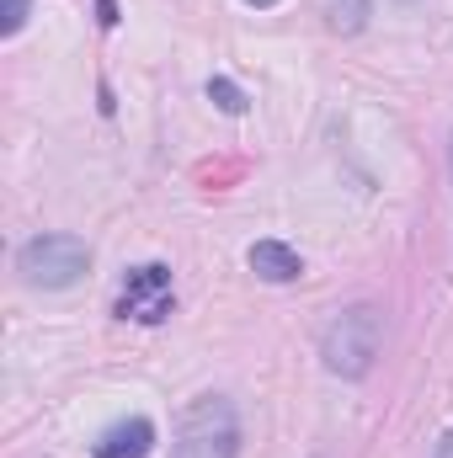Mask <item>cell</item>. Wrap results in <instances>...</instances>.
Masks as SVG:
<instances>
[{
  "instance_id": "4",
  "label": "cell",
  "mask_w": 453,
  "mask_h": 458,
  "mask_svg": "<svg viewBox=\"0 0 453 458\" xmlns=\"http://www.w3.org/2000/svg\"><path fill=\"white\" fill-rule=\"evenodd\" d=\"M171 310H176V288H171V272H166L160 261L133 267V272L123 277V293H117V315H123V320L160 326Z\"/></svg>"
},
{
  "instance_id": "12",
  "label": "cell",
  "mask_w": 453,
  "mask_h": 458,
  "mask_svg": "<svg viewBox=\"0 0 453 458\" xmlns=\"http://www.w3.org/2000/svg\"><path fill=\"white\" fill-rule=\"evenodd\" d=\"M245 5H278V0H245Z\"/></svg>"
},
{
  "instance_id": "3",
  "label": "cell",
  "mask_w": 453,
  "mask_h": 458,
  "mask_svg": "<svg viewBox=\"0 0 453 458\" xmlns=\"http://www.w3.org/2000/svg\"><path fill=\"white\" fill-rule=\"evenodd\" d=\"M16 267L32 288H70L91 267V245L81 234H38L16 250Z\"/></svg>"
},
{
  "instance_id": "5",
  "label": "cell",
  "mask_w": 453,
  "mask_h": 458,
  "mask_svg": "<svg viewBox=\"0 0 453 458\" xmlns=\"http://www.w3.org/2000/svg\"><path fill=\"white\" fill-rule=\"evenodd\" d=\"M155 448V427L144 421V416H128V421H117L102 432V443L91 448V458H150Z\"/></svg>"
},
{
  "instance_id": "10",
  "label": "cell",
  "mask_w": 453,
  "mask_h": 458,
  "mask_svg": "<svg viewBox=\"0 0 453 458\" xmlns=\"http://www.w3.org/2000/svg\"><path fill=\"white\" fill-rule=\"evenodd\" d=\"M97 16H102V27H113V21H117V5H113V0H97Z\"/></svg>"
},
{
  "instance_id": "2",
  "label": "cell",
  "mask_w": 453,
  "mask_h": 458,
  "mask_svg": "<svg viewBox=\"0 0 453 458\" xmlns=\"http://www.w3.org/2000/svg\"><path fill=\"white\" fill-rule=\"evenodd\" d=\"M240 454V416L225 394H198L176 421L171 458H235Z\"/></svg>"
},
{
  "instance_id": "9",
  "label": "cell",
  "mask_w": 453,
  "mask_h": 458,
  "mask_svg": "<svg viewBox=\"0 0 453 458\" xmlns=\"http://www.w3.org/2000/svg\"><path fill=\"white\" fill-rule=\"evenodd\" d=\"M27 5H32V0H0V32H5V38H16V32H21Z\"/></svg>"
},
{
  "instance_id": "11",
  "label": "cell",
  "mask_w": 453,
  "mask_h": 458,
  "mask_svg": "<svg viewBox=\"0 0 453 458\" xmlns=\"http://www.w3.org/2000/svg\"><path fill=\"white\" fill-rule=\"evenodd\" d=\"M432 458H453V432H443V443H438V454Z\"/></svg>"
},
{
  "instance_id": "7",
  "label": "cell",
  "mask_w": 453,
  "mask_h": 458,
  "mask_svg": "<svg viewBox=\"0 0 453 458\" xmlns=\"http://www.w3.org/2000/svg\"><path fill=\"white\" fill-rule=\"evenodd\" d=\"M368 11H373V0H321L326 27H331V32H341V38L363 32V27H368Z\"/></svg>"
},
{
  "instance_id": "8",
  "label": "cell",
  "mask_w": 453,
  "mask_h": 458,
  "mask_svg": "<svg viewBox=\"0 0 453 458\" xmlns=\"http://www.w3.org/2000/svg\"><path fill=\"white\" fill-rule=\"evenodd\" d=\"M209 102H214L219 113H229V117L245 113V91H240L235 81H225V75H214V81H209Z\"/></svg>"
},
{
  "instance_id": "13",
  "label": "cell",
  "mask_w": 453,
  "mask_h": 458,
  "mask_svg": "<svg viewBox=\"0 0 453 458\" xmlns=\"http://www.w3.org/2000/svg\"><path fill=\"white\" fill-rule=\"evenodd\" d=\"M449 171H453V139H449Z\"/></svg>"
},
{
  "instance_id": "6",
  "label": "cell",
  "mask_w": 453,
  "mask_h": 458,
  "mask_svg": "<svg viewBox=\"0 0 453 458\" xmlns=\"http://www.w3.org/2000/svg\"><path fill=\"white\" fill-rule=\"evenodd\" d=\"M251 272H256L261 283H299V277H304V261H299V250L283 245V240H256V245H251Z\"/></svg>"
},
{
  "instance_id": "1",
  "label": "cell",
  "mask_w": 453,
  "mask_h": 458,
  "mask_svg": "<svg viewBox=\"0 0 453 458\" xmlns=\"http://www.w3.org/2000/svg\"><path fill=\"white\" fill-rule=\"evenodd\" d=\"M379 346H384V310L379 304H352V310H341L337 320L326 326L321 362L337 378H368Z\"/></svg>"
}]
</instances>
